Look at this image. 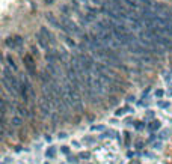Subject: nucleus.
<instances>
[{
  "mask_svg": "<svg viewBox=\"0 0 172 164\" xmlns=\"http://www.w3.org/2000/svg\"><path fill=\"white\" fill-rule=\"evenodd\" d=\"M39 32L42 33V36L45 38V39H47V41L50 42V44H54V42H56V39H54V35H53V33L50 32V30H49V29H47V27H41V29H39Z\"/></svg>",
  "mask_w": 172,
  "mask_h": 164,
  "instance_id": "obj_5",
  "label": "nucleus"
},
{
  "mask_svg": "<svg viewBox=\"0 0 172 164\" xmlns=\"http://www.w3.org/2000/svg\"><path fill=\"white\" fill-rule=\"evenodd\" d=\"M21 124H23V117H20V116H14L11 119V127L12 128H20Z\"/></svg>",
  "mask_w": 172,
  "mask_h": 164,
  "instance_id": "obj_8",
  "label": "nucleus"
},
{
  "mask_svg": "<svg viewBox=\"0 0 172 164\" xmlns=\"http://www.w3.org/2000/svg\"><path fill=\"white\" fill-rule=\"evenodd\" d=\"M122 2H124V3L127 5V6H130V8H135V9L138 8V5H136V3H135L133 0H122Z\"/></svg>",
  "mask_w": 172,
  "mask_h": 164,
  "instance_id": "obj_16",
  "label": "nucleus"
},
{
  "mask_svg": "<svg viewBox=\"0 0 172 164\" xmlns=\"http://www.w3.org/2000/svg\"><path fill=\"white\" fill-rule=\"evenodd\" d=\"M62 39H64V42H65L68 47H71V48H74V47H76V41L69 36V35H65V33H64V35H62Z\"/></svg>",
  "mask_w": 172,
  "mask_h": 164,
  "instance_id": "obj_9",
  "label": "nucleus"
},
{
  "mask_svg": "<svg viewBox=\"0 0 172 164\" xmlns=\"http://www.w3.org/2000/svg\"><path fill=\"white\" fill-rule=\"evenodd\" d=\"M91 2H92L94 5H100V6L103 5V3H101V0H91Z\"/></svg>",
  "mask_w": 172,
  "mask_h": 164,
  "instance_id": "obj_25",
  "label": "nucleus"
},
{
  "mask_svg": "<svg viewBox=\"0 0 172 164\" xmlns=\"http://www.w3.org/2000/svg\"><path fill=\"white\" fill-rule=\"evenodd\" d=\"M5 65H6V66H9L14 73H17L18 71V66H17V63H15V60L12 59V56L5 54Z\"/></svg>",
  "mask_w": 172,
  "mask_h": 164,
  "instance_id": "obj_4",
  "label": "nucleus"
},
{
  "mask_svg": "<svg viewBox=\"0 0 172 164\" xmlns=\"http://www.w3.org/2000/svg\"><path fill=\"white\" fill-rule=\"evenodd\" d=\"M142 146H143L142 142H138V143H136V147H138V149H142Z\"/></svg>",
  "mask_w": 172,
  "mask_h": 164,
  "instance_id": "obj_28",
  "label": "nucleus"
},
{
  "mask_svg": "<svg viewBox=\"0 0 172 164\" xmlns=\"http://www.w3.org/2000/svg\"><path fill=\"white\" fill-rule=\"evenodd\" d=\"M160 127H162V124H160V121H153L151 124H148V131H151V132H154V131H157V129H160Z\"/></svg>",
  "mask_w": 172,
  "mask_h": 164,
  "instance_id": "obj_10",
  "label": "nucleus"
},
{
  "mask_svg": "<svg viewBox=\"0 0 172 164\" xmlns=\"http://www.w3.org/2000/svg\"><path fill=\"white\" fill-rule=\"evenodd\" d=\"M80 157H82V158H89V157H91V155H89V154H88V152H86V154H82V155H80Z\"/></svg>",
  "mask_w": 172,
  "mask_h": 164,
  "instance_id": "obj_29",
  "label": "nucleus"
},
{
  "mask_svg": "<svg viewBox=\"0 0 172 164\" xmlns=\"http://www.w3.org/2000/svg\"><path fill=\"white\" fill-rule=\"evenodd\" d=\"M47 71L52 74L53 77H61V69L57 68V65H53V63H49L47 65Z\"/></svg>",
  "mask_w": 172,
  "mask_h": 164,
  "instance_id": "obj_7",
  "label": "nucleus"
},
{
  "mask_svg": "<svg viewBox=\"0 0 172 164\" xmlns=\"http://www.w3.org/2000/svg\"><path fill=\"white\" fill-rule=\"evenodd\" d=\"M23 62L26 66V71L30 77H36V66H35V60L30 54H24L23 56Z\"/></svg>",
  "mask_w": 172,
  "mask_h": 164,
  "instance_id": "obj_2",
  "label": "nucleus"
},
{
  "mask_svg": "<svg viewBox=\"0 0 172 164\" xmlns=\"http://www.w3.org/2000/svg\"><path fill=\"white\" fill-rule=\"evenodd\" d=\"M45 20L49 21V24H50L52 27H54V29H59V30H64V26H62V23L56 18L52 12H47V14H45Z\"/></svg>",
  "mask_w": 172,
  "mask_h": 164,
  "instance_id": "obj_3",
  "label": "nucleus"
},
{
  "mask_svg": "<svg viewBox=\"0 0 172 164\" xmlns=\"http://www.w3.org/2000/svg\"><path fill=\"white\" fill-rule=\"evenodd\" d=\"M68 163H77V160H76V157H68Z\"/></svg>",
  "mask_w": 172,
  "mask_h": 164,
  "instance_id": "obj_22",
  "label": "nucleus"
},
{
  "mask_svg": "<svg viewBox=\"0 0 172 164\" xmlns=\"http://www.w3.org/2000/svg\"><path fill=\"white\" fill-rule=\"evenodd\" d=\"M163 93H165V92L162 91V89H158V91H155V98H162V96H163Z\"/></svg>",
  "mask_w": 172,
  "mask_h": 164,
  "instance_id": "obj_20",
  "label": "nucleus"
},
{
  "mask_svg": "<svg viewBox=\"0 0 172 164\" xmlns=\"http://www.w3.org/2000/svg\"><path fill=\"white\" fill-rule=\"evenodd\" d=\"M35 38H36V41H38V44L44 48V50H49V45H50V42L45 39V38L42 36V33L41 32H38L36 35H35Z\"/></svg>",
  "mask_w": 172,
  "mask_h": 164,
  "instance_id": "obj_6",
  "label": "nucleus"
},
{
  "mask_svg": "<svg viewBox=\"0 0 172 164\" xmlns=\"http://www.w3.org/2000/svg\"><path fill=\"white\" fill-rule=\"evenodd\" d=\"M104 127L103 125H92L91 127V131H103Z\"/></svg>",
  "mask_w": 172,
  "mask_h": 164,
  "instance_id": "obj_17",
  "label": "nucleus"
},
{
  "mask_svg": "<svg viewBox=\"0 0 172 164\" xmlns=\"http://www.w3.org/2000/svg\"><path fill=\"white\" fill-rule=\"evenodd\" d=\"M140 3H143L145 5V8H154V3L151 2V0H139Z\"/></svg>",
  "mask_w": 172,
  "mask_h": 164,
  "instance_id": "obj_15",
  "label": "nucleus"
},
{
  "mask_svg": "<svg viewBox=\"0 0 172 164\" xmlns=\"http://www.w3.org/2000/svg\"><path fill=\"white\" fill-rule=\"evenodd\" d=\"M168 134H169V129H163L160 134H157V139H158V140H165V139H168V137H169Z\"/></svg>",
  "mask_w": 172,
  "mask_h": 164,
  "instance_id": "obj_12",
  "label": "nucleus"
},
{
  "mask_svg": "<svg viewBox=\"0 0 172 164\" xmlns=\"http://www.w3.org/2000/svg\"><path fill=\"white\" fill-rule=\"evenodd\" d=\"M72 146H74V147H80V143L76 142V140H72Z\"/></svg>",
  "mask_w": 172,
  "mask_h": 164,
  "instance_id": "obj_27",
  "label": "nucleus"
},
{
  "mask_svg": "<svg viewBox=\"0 0 172 164\" xmlns=\"http://www.w3.org/2000/svg\"><path fill=\"white\" fill-rule=\"evenodd\" d=\"M83 142H85V143H89V145H92V143L95 142V139H94V137H83Z\"/></svg>",
  "mask_w": 172,
  "mask_h": 164,
  "instance_id": "obj_18",
  "label": "nucleus"
},
{
  "mask_svg": "<svg viewBox=\"0 0 172 164\" xmlns=\"http://www.w3.org/2000/svg\"><path fill=\"white\" fill-rule=\"evenodd\" d=\"M130 164H140L138 160H133V161H130Z\"/></svg>",
  "mask_w": 172,
  "mask_h": 164,
  "instance_id": "obj_32",
  "label": "nucleus"
},
{
  "mask_svg": "<svg viewBox=\"0 0 172 164\" xmlns=\"http://www.w3.org/2000/svg\"><path fill=\"white\" fill-rule=\"evenodd\" d=\"M44 2H45L47 5H53V2H54V0H44Z\"/></svg>",
  "mask_w": 172,
  "mask_h": 164,
  "instance_id": "obj_31",
  "label": "nucleus"
},
{
  "mask_svg": "<svg viewBox=\"0 0 172 164\" xmlns=\"http://www.w3.org/2000/svg\"><path fill=\"white\" fill-rule=\"evenodd\" d=\"M135 127H136V129H142L145 125H142V122H136V125H135Z\"/></svg>",
  "mask_w": 172,
  "mask_h": 164,
  "instance_id": "obj_21",
  "label": "nucleus"
},
{
  "mask_svg": "<svg viewBox=\"0 0 172 164\" xmlns=\"http://www.w3.org/2000/svg\"><path fill=\"white\" fill-rule=\"evenodd\" d=\"M61 9H62V11H64L65 14H69V9H68V8H67V6H62Z\"/></svg>",
  "mask_w": 172,
  "mask_h": 164,
  "instance_id": "obj_26",
  "label": "nucleus"
},
{
  "mask_svg": "<svg viewBox=\"0 0 172 164\" xmlns=\"http://www.w3.org/2000/svg\"><path fill=\"white\" fill-rule=\"evenodd\" d=\"M131 101H135V96H128V99H127V102H131Z\"/></svg>",
  "mask_w": 172,
  "mask_h": 164,
  "instance_id": "obj_30",
  "label": "nucleus"
},
{
  "mask_svg": "<svg viewBox=\"0 0 172 164\" xmlns=\"http://www.w3.org/2000/svg\"><path fill=\"white\" fill-rule=\"evenodd\" d=\"M130 107H122V109H118L116 111H115V116H124L127 111H130Z\"/></svg>",
  "mask_w": 172,
  "mask_h": 164,
  "instance_id": "obj_11",
  "label": "nucleus"
},
{
  "mask_svg": "<svg viewBox=\"0 0 172 164\" xmlns=\"http://www.w3.org/2000/svg\"><path fill=\"white\" fill-rule=\"evenodd\" d=\"M45 155H47L49 158H54V157H56V151H54V147H49L47 152H45Z\"/></svg>",
  "mask_w": 172,
  "mask_h": 164,
  "instance_id": "obj_14",
  "label": "nucleus"
},
{
  "mask_svg": "<svg viewBox=\"0 0 172 164\" xmlns=\"http://www.w3.org/2000/svg\"><path fill=\"white\" fill-rule=\"evenodd\" d=\"M5 44H6V47L11 48V50H20V48L24 45V39L21 36H9V38H6Z\"/></svg>",
  "mask_w": 172,
  "mask_h": 164,
  "instance_id": "obj_1",
  "label": "nucleus"
},
{
  "mask_svg": "<svg viewBox=\"0 0 172 164\" xmlns=\"http://www.w3.org/2000/svg\"><path fill=\"white\" fill-rule=\"evenodd\" d=\"M61 152H62V154H65V155H68L69 154V147L68 146H62V147H61Z\"/></svg>",
  "mask_w": 172,
  "mask_h": 164,
  "instance_id": "obj_19",
  "label": "nucleus"
},
{
  "mask_svg": "<svg viewBox=\"0 0 172 164\" xmlns=\"http://www.w3.org/2000/svg\"><path fill=\"white\" fill-rule=\"evenodd\" d=\"M157 106H158L160 109H169V107H171V102H169V101H158Z\"/></svg>",
  "mask_w": 172,
  "mask_h": 164,
  "instance_id": "obj_13",
  "label": "nucleus"
},
{
  "mask_svg": "<svg viewBox=\"0 0 172 164\" xmlns=\"http://www.w3.org/2000/svg\"><path fill=\"white\" fill-rule=\"evenodd\" d=\"M59 139H67V132H59Z\"/></svg>",
  "mask_w": 172,
  "mask_h": 164,
  "instance_id": "obj_24",
  "label": "nucleus"
},
{
  "mask_svg": "<svg viewBox=\"0 0 172 164\" xmlns=\"http://www.w3.org/2000/svg\"><path fill=\"white\" fill-rule=\"evenodd\" d=\"M169 95H171V96H172V91H169Z\"/></svg>",
  "mask_w": 172,
  "mask_h": 164,
  "instance_id": "obj_33",
  "label": "nucleus"
},
{
  "mask_svg": "<svg viewBox=\"0 0 172 164\" xmlns=\"http://www.w3.org/2000/svg\"><path fill=\"white\" fill-rule=\"evenodd\" d=\"M153 147H154V149H160V147H162V143H160V142H157V143L153 145Z\"/></svg>",
  "mask_w": 172,
  "mask_h": 164,
  "instance_id": "obj_23",
  "label": "nucleus"
}]
</instances>
